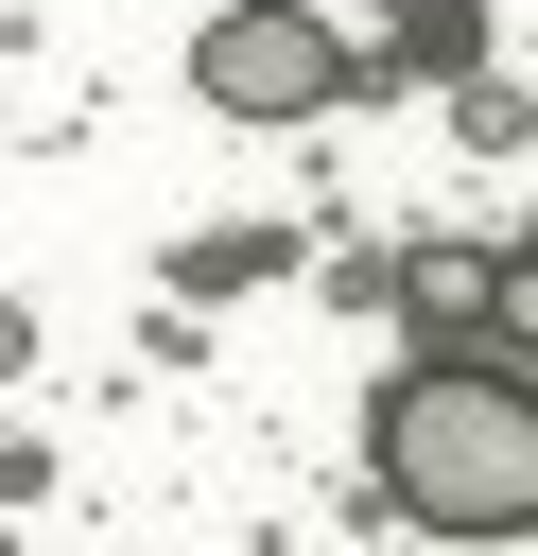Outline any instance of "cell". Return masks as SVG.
<instances>
[{"label": "cell", "mask_w": 538, "mask_h": 556, "mask_svg": "<svg viewBox=\"0 0 538 556\" xmlns=\"http://www.w3.org/2000/svg\"><path fill=\"white\" fill-rule=\"evenodd\" d=\"M503 313H521V330H538V243H521V261H503Z\"/></svg>", "instance_id": "5b68a950"}, {"label": "cell", "mask_w": 538, "mask_h": 556, "mask_svg": "<svg viewBox=\"0 0 538 556\" xmlns=\"http://www.w3.org/2000/svg\"><path fill=\"white\" fill-rule=\"evenodd\" d=\"M382 70H486V0H417L382 35Z\"/></svg>", "instance_id": "277c9868"}, {"label": "cell", "mask_w": 538, "mask_h": 556, "mask_svg": "<svg viewBox=\"0 0 538 556\" xmlns=\"http://www.w3.org/2000/svg\"><path fill=\"white\" fill-rule=\"evenodd\" d=\"M191 87H208L226 122H330V104L364 87V52H347L312 0H226V17L191 35Z\"/></svg>", "instance_id": "7a4b0ae2"}, {"label": "cell", "mask_w": 538, "mask_h": 556, "mask_svg": "<svg viewBox=\"0 0 538 556\" xmlns=\"http://www.w3.org/2000/svg\"><path fill=\"white\" fill-rule=\"evenodd\" d=\"M382 295H399L434 348H469V330L503 313V261H486V243H399V261H382Z\"/></svg>", "instance_id": "3957f363"}, {"label": "cell", "mask_w": 538, "mask_h": 556, "mask_svg": "<svg viewBox=\"0 0 538 556\" xmlns=\"http://www.w3.org/2000/svg\"><path fill=\"white\" fill-rule=\"evenodd\" d=\"M364 469L417 539H538V365L503 348H417L364 400Z\"/></svg>", "instance_id": "6da1fadb"}]
</instances>
